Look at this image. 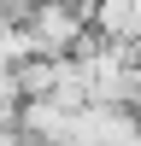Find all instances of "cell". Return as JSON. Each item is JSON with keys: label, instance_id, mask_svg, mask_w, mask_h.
<instances>
[{"label": "cell", "instance_id": "cell-2", "mask_svg": "<svg viewBox=\"0 0 141 146\" xmlns=\"http://www.w3.org/2000/svg\"><path fill=\"white\" fill-rule=\"evenodd\" d=\"M70 146H141V111L129 105H77L70 111Z\"/></svg>", "mask_w": 141, "mask_h": 146}, {"label": "cell", "instance_id": "cell-7", "mask_svg": "<svg viewBox=\"0 0 141 146\" xmlns=\"http://www.w3.org/2000/svg\"><path fill=\"white\" fill-rule=\"evenodd\" d=\"M59 6H70V12H82V18H88V12H94V0H59Z\"/></svg>", "mask_w": 141, "mask_h": 146}, {"label": "cell", "instance_id": "cell-6", "mask_svg": "<svg viewBox=\"0 0 141 146\" xmlns=\"http://www.w3.org/2000/svg\"><path fill=\"white\" fill-rule=\"evenodd\" d=\"M30 35H23V23H0V70H18L23 58H30Z\"/></svg>", "mask_w": 141, "mask_h": 146}, {"label": "cell", "instance_id": "cell-1", "mask_svg": "<svg viewBox=\"0 0 141 146\" xmlns=\"http://www.w3.org/2000/svg\"><path fill=\"white\" fill-rule=\"evenodd\" d=\"M18 23H23V35H30V47L41 58H70L88 41V18L70 12V6H59V0H30Z\"/></svg>", "mask_w": 141, "mask_h": 146}, {"label": "cell", "instance_id": "cell-5", "mask_svg": "<svg viewBox=\"0 0 141 146\" xmlns=\"http://www.w3.org/2000/svg\"><path fill=\"white\" fill-rule=\"evenodd\" d=\"M12 82H18V94H23V100H47V94H53V82H59V58L30 53L18 70H12Z\"/></svg>", "mask_w": 141, "mask_h": 146}, {"label": "cell", "instance_id": "cell-4", "mask_svg": "<svg viewBox=\"0 0 141 146\" xmlns=\"http://www.w3.org/2000/svg\"><path fill=\"white\" fill-rule=\"evenodd\" d=\"M88 29L106 35V41H135L141 35V0H94Z\"/></svg>", "mask_w": 141, "mask_h": 146}, {"label": "cell", "instance_id": "cell-3", "mask_svg": "<svg viewBox=\"0 0 141 146\" xmlns=\"http://www.w3.org/2000/svg\"><path fill=\"white\" fill-rule=\"evenodd\" d=\"M18 129L35 146H70V111L59 100H23L18 105Z\"/></svg>", "mask_w": 141, "mask_h": 146}]
</instances>
